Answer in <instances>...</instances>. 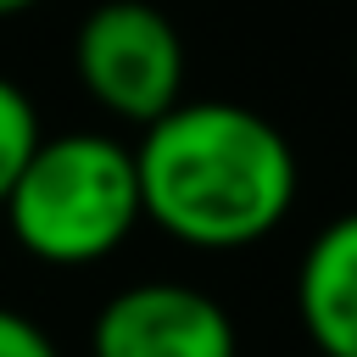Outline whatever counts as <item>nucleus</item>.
Instances as JSON below:
<instances>
[{
  "instance_id": "1",
  "label": "nucleus",
  "mask_w": 357,
  "mask_h": 357,
  "mask_svg": "<svg viewBox=\"0 0 357 357\" xmlns=\"http://www.w3.org/2000/svg\"><path fill=\"white\" fill-rule=\"evenodd\" d=\"M139 206L190 251H245L279 234L301 195V162L279 123L240 100H178L139 128Z\"/></svg>"
},
{
  "instance_id": "2",
  "label": "nucleus",
  "mask_w": 357,
  "mask_h": 357,
  "mask_svg": "<svg viewBox=\"0 0 357 357\" xmlns=\"http://www.w3.org/2000/svg\"><path fill=\"white\" fill-rule=\"evenodd\" d=\"M0 223L45 268H95L117 257L145 223L134 145L100 128L39 134L0 206Z\"/></svg>"
},
{
  "instance_id": "3",
  "label": "nucleus",
  "mask_w": 357,
  "mask_h": 357,
  "mask_svg": "<svg viewBox=\"0 0 357 357\" xmlns=\"http://www.w3.org/2000/svg\"><path fill=\"white\" fill-rule=\"evenodd\" d=\"M73 73L84 95L117 123H156L184 100V39L151 0H100L73 33Z\"/></svg>"
},
{
  "instance_id": "4",
  "label": "nucleus",
  "mask_w": 357,
  "mask_h": 357,
  "mask_svg": "<svg viewBox=\"0 0 357 357\" xmlns=\"http://www.w3.org/2000/svg\"><path fill=\"white\" fill-rule=\"evenodd\" d=\"M89 357H240V329L212 290L139 279L95 307Z\"/></svg>"
},
{
  "instance_id": "5",
  "label": "nucleus",
  "mask_w": 357,
  "mask_h": 357,
  "mask_svg": "<svg viewBox=\"0 0 357 357\" xmlns=\"http://www.w3.org/2000/svg\"><path fill=\"white\" fill-rule=\"evenodd\" d=\"M296 318L318 357H357V212L329 218L296 262Z\"/></svg>"
},
{
  "instance_id": "6",
  "label": "nucleus",
  "mask_w": 357,
  "mask_h": 357,
  "mask_svg": "<svg viewBox=\"0 0 357 357\" xmlns=\"http://www.w3.org/2000/svg\"><path fill=\"white\" fill-rule=\"evenodd\" d=\"M39 134L45 128H39V112H33L28 89L0 73V206H6V195H11L17 173H22V162H28V151L39 145Z\"/></svg>"
},
{
  "instance_id": "7",
  "label": "nucleus",
  "mask_w": 357,
  "mask_h": 357,
  "mask_svg": "<svg viewBox=\"0 0 357 357\" xmlns=\"http://www.w3.org/2000/svg\"><path fill=\"white\" fill-rule=\"evenodd\" d=\"M0 357H61V346L45 335V324L0 301Z\"/></svg>"
},
{
  "instance_id": "8",
  "label": "nucleus",
  "mask_w": 357,
  "mask_h": 357,
  "mask_svg": "<svg viewBox=\"0 0 357 357\" xmlns=\"http://www.w3.org/2000/svg\"><path fill=\"white\" fill-rule=\"evenodd\" d=\"M33 6H45V0H0V22L22 17V11H33Z\"/></svg>"
},
{
  "instance_id": "9",
  "label": "nucleus",
  "mask_w": 357,
  "mask_h": 357,
  "mask_svg": "<svg viewBox=\"0 0 357 357\" xmlns=\"http://www.w3.org/2000/svg\"><path fill=\"white\" fill-rule=\"evenodd\" d=\"M351 73H357V50H351Z\"/></svg>"
}]
</instances>
